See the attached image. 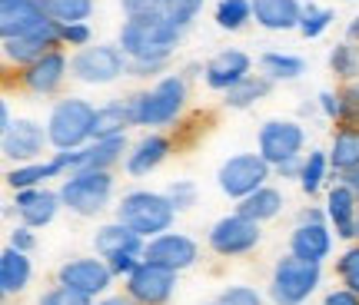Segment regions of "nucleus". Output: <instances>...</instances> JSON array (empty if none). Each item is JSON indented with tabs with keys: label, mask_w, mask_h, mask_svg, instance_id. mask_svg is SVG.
<instances>
[{
	"label": "nucleus",
	"mask_w": 359,
	"mask_h": 305,
	"mask_svg": "<svg viewBox=\"0 0 359 305\" xmlns=\"http://www.w3.org/2000/svg\"><path fill=\"white\" fill-rule=\"evenodd\" d=\"M93 116H97V106L80 100V97L57 100L50 116H47L50 146L57 152H64V150H80V146L93 143Z\"/></svg>",
	"instance_id": "4"
},
{
	"label": "nucleus",
	"mask_w": 359,
	"mask_h": 305,
	"mask_svg": "<svg viewBox=\"0 0 359 305\" xmlns=\"http://www.w3.org/2000/svg\"><path fill=\"white\" fill-rule=\"evenodd\" d=\"M93 249H97L100 259H114V255H123V253L143 255L147 239L140 232H133L130 226H123V222H107V226H100L93 232Z\"/></svg>",
	"instance_id": "23"
},
{
	"label": "nucleus",
	"mask_w": 359,
	"mask_h": 305,
	"mask_svg": "<svg viewBox=\"0 0 359 305\" xmlns=\"http://www.w3.org/2000/svg\"><path fill=\"white\" fill-rule=\"evenodd\" d=\"M50 20L53 17L47 10V0H24L13 7H0V37H27V34H37Z\"/></svg>",
	"instance_id": "18"
},
{
	"label": "nucleus",
	"mask_w": 359,
	"mask_h": 305,
	"mask_svg": "<svg viewBox=\"0 0 359 305\" xmlns=\"http://www.w3.org/2000/svg\"><path fill=\"white\" fill-rule=\"evenodd\" d=\"M356 232H359V219H356Z\"/></svg>",
	"instance_id": "59"
},
{
	"label": "nucleus",
	"mask_w": 359,
	"mask_h": 305,
	"mask_svg": "<svg viewBox=\"0 0 359 305\" xmlns=\"http://www.w3.org/2000/svg\"><path fill=\"white\" fill-rule=\"evenodd\" d=\"M336 272H339V279H349V276H356V272H359V246L346 249V253L336 259Z\"/></svg>",
	"instance_id": "45"
},
{
	"label": "nucleus",
	"mask_w": 359,
	"mask_h": 305,
	"mask_svg": "<svg viewBox=\"0 0 359 305\" xmlns=\"http://www.w3.org/2000/svg\"><path fill=\"white\" fill-rule=\"evenodd\" d=\"M43 146H50V136H47V127H40L37 120L20 116L4 129V156L17 159V166L37 163L43 156Z\"/></svg>",
	"instance_id": "13"
},
{
	"label": "nucleus",
	"mask_w": 359,
	"mask_h": 305,
	"mask_svg": "<svg viewBox=\"0 0 359 305\" xmlns=\"http://www.w3.org/2000/svg\"><path fill=\"white\" fill-rule=\"evenodd\" d=\"M40 305H93V299L83 292H77V289H70V285H53V289H47V292L40 295Z\"/></svg>",
	"instance_id": "40"
},
{
	"label": "nucleus",
	"mask_w": 359,
	"mask_h": 305,
	"mask_svg": "<svg viewBox=\"0 0 359 305\" xmlns=\"http://www.w3.org/2000/svg\"><path fill=\"white\" fill-rule=\"evenodd\" d=\"M263 239V232H259V222L253 219L240 216V213H233V216H223L213 222L210 229V249L217 255H246L253 253Z\"/></svg>",
	"instance_id": "10"
},
{
	"label": "nucleus",
	"mask_w": 359,
	"mask_h": 305,
	"mask_svg": "<svg viewBox=\"0 0 359 305\" xmlns=\"http://www.w3.org/2000/svg\"><path fill=\"white\" fill-rule=\"evenodd\" d=\"M70 76L87 87H107L120 76H130V57L120 43H90L70 57Z\"/></svg>",
	"instance_id": "6"
},
{
	"label": "nucleus",
	"mask_w": 359,
	"mask_h": 305,
	"mask_svg": "<svg viewBox=\"0 0 359 305\" xmlns=\"http://www.w3.org/2000/svg\"><path fill=\"white\" fill-rule=\"evenodd\" d=\"M333 226L326 222H296L293 236H290V253L296 259H306V262H323L330 249H333Z\"/></svg>",
	"instance_id": "22"
},
{
	"label": "nucleus",
	"mask_w": 359,
	"mask_h": 305,
	"mask_svg": "<svg viewBox=\"0 0 359 305\" xmlns=\"http://www.w3.org/2000/svg\"><path fill=\"white\" fill-rule=\"evenodd\" d=\"M253 20H257L263 30H273V34L299 30L303 3H299V0H253Z\"/></svg>",
	"instance_id": "24"
},
{
	"label": "nucleus",
	"mask_w": 359,
	"mask_h": 305,
	"mask_svg": "<svg viewBox=\"0 0 359 305\" xmlns=\"http://www.w3.org/2000/svg\"><path fill=\"white\" fill-rule=\"evenodd\" d=\"M93 43V30H90V24H64V47H77V50H83V47H90Z\"/></svg>",
	"instance_id": "43"
},
{
	"label": "nucleus",
	"mask_w": 359,
	"mask_h": 305,
	"mask_svg": "<svg viewBox=\"0 0 359 305\" xmlns=\"http://www.w3.org/2000/svg\"><path fill=\"white\" fill-rule=\"evenodd\" d=\"M320 110L326 120H339V93H333V90H323L320 93Z\"/></svg>",
	"instance_id": "49"
},
{
	"label": "nucleus",
	"mask_w": 359,
	"mask_h": 305,
	"mask_svg": "<svg viewBox=\"0 0 359 305\" xmlns=\"http://www.w3.org/2000/svg\"><path fill=\"white\" fill-rule=\"evenodd\" d=\"M330 70H333L336 80L343 83H356L359 80V43L353 40H343L330 50Z\"/></svg>",
	"instance_id": "33"
},
{
	"label": "nucleus",
	"mask_w": 359,
	"mask_h": 305,
	"mask_svg": "<svg viewBox=\"0 0 359 305\" xmlns=\"http://www.w3.org/2000/svg\"><path fill=\"white\" fill-rule=\"evenodd\" d=\"M30 276H34V266H30L27 253L7 246V249L0 253V292L4 295L24 292L27 285H30Z\"/></svg>",
	"instance_id": "26"
},
{
	"label": "nucleus",
	"mask_w": 359,
	"mask_h": 305,
	"mask_svg": "<svg viewBox=\"0 0 359 305\" xmlns=\"http://www.w3.org/2000/svg\"><path fill=\"white\" fill-rule=\"evenodd\" d=\"M133 127V113H130V100H110L97 106L93 116V140H114V136H127Z\"/></svg>",
	"instance_id": "25"
},
{
	"label": "nucleus",
	"mask_w": 359,
	"mask_h": 305,
	"mask_svg": "<svg viewBox=\"0 0 359 305\" xmlns=\"http://www.w3.org/2000/svg\"><path fill=\"white\" fill-rule=\"evenodd\" d=\"M57 176H64V166L57 163V156H50L47 163H24V166H17V169H11L7 173V186H11L13 192H20V190H37L40 183H47V179H57Z\"/></svg>",
	"instance_id": "27"
},
{
	"label": "nucleus",
	"mask_w": 359,
	"mask_h": 305,
	"mask_svg": "<svg viewBox=\"0 0 359 305\" xmlns=\"http://www.w3.org/2000/svg\"><path fill=\"white\" fill-rule=\"evenodd\" d=\"M323 305H359V295L353 292V289H336V292L326 295Z\"/></svg>",
	"instance_id": "51"
},
{
	"label": "nucleus",
	"mask_w": 359,
	"mask_h": 305,
	"mask_svg": "<svg viewBox=\"0 0 359 305\" xmlns=\"http://www.w3.org/2000/svg\"><path fill=\"white\" fill-rule=\"evenodd\" d=\"M259 156L266 159L269 166H280L293 156H303V146H306V129L299 127L296 120H266L259 127L257 136Z\"/></svg>",
	"instance_id": "9"
},
{
	"label": "nucleus",
	"mask_w": 359,
	"mask_h": 305,
	"mask_svg": "<svg viewBox=\"0 0 359 305\" xmlns=\"http://www.w3.org/2000/svg\"><path fill=\"white\" fill-rule=\"evenodd\" d=\"M67 73H70V57L64 50H50L47 57H40V60L20 70V87L34 97H53L64 87Z\"/></svg>",
	"instance_id": "15"
},
{
	"label": "nucleus",
	"mask_w": 359,
	"mask_h": 305,
	"mask_svg": "<svg viewBox=\"0 0 359 305\" xmlns=\"http://www.w3.org/2000/svg\"><path fill=\"white\" fill-rule=\"evenodd\" d=\"M0 123H4V127H0V129H7V127H11V123H13V116H11V103H7V100L0 103Z\"/></svg>",
	"instance_id": "55"
},
{
	"label": "nucleus",
	"mask_w": 359,
	"mask_h": 305,
	"mask_svg": "<svg viewBox=\"0 0 359 305\" xmlns=\"http://www.w3.org/2000/svg\"><path fill=\"white\" fill-rule=\"evenodd\" d=\"M259 73L269 76L273 83H293L306 73V60L293 57V53H280V50H266L259 57Z\"/></svg>",
	"instance_id": "29"
},
{
	"label": "nucleus",
	"mask_w": 359,
	"mask_h": 305,
	"mask_svg": "<svg viewBox=\"0 0 359 305\" xmlns=\"http://www.w3.org/2000/svg\"><path fill=\"white\" fill-rule=\"evenodd\" d=\"M47 10L57 24H87L97 3L93 0H47Z\"/></svg>",
	"instance_id": "36"
},
{
	"label": "nucleus",
	"mask_w": 359,
	"mask_h": 305,
	"mask_svg": "<svg viewBox=\"0 0 359 305\" xmlns=\"http://www.w3.org/2000/svg\"><path fill=\"white\" fill-rule=\"evenodd\" d=\"M336 183L349 186V190L356 192V199H359V166H356V169H346V173H336Z\"/></svg>",
	"instance_id": "52"
},
{
	"label": "nucleus",
	"mask_w": 359,
	"mask_h": 305,
	"mask_svg": "<svg viewBox=\"0 0 359 305\" xmlns=\"http://www.w3.org/2000/svg\"><path fill=\"white\" fill-rule=\"evenodd\" d=\"M206 0H163V13H167L170 20L180 27V30H187V27L200 17Z\"/></svg>",
	"instance_id": "39"
},
{
	"label": "nucleus",
	"mask_w": 359,
	"mask_h": 305,
	"mask_svg": "<svg viewBox=\"0 0 359 305\" xmlns=\"http://www.w3.org/2000/svg\"><path fill=\"white\" fill-rule=\"evenodd\" d=\"M343 3H353V0H343Z\"/></svg>",
	"instance_id": "60"
},
{
	"label": "nucleus",
	"mask_w": 359,
	"mask_h": 305,
	"mask_svg": "<svg viewBox=\"0 0 359 305\" xmlns=\"http://www.w3.org/2000/svg\"><path fill=\"white\" fill-rule=\"evenodd\" d=\"M330 166L336 173L359 166V127H336L333 143H330Z\"/></svg>",
	"instance_id": "30"
},
{
	"label": "nucleus",
	"mask_w": 359,
	"mask_h": 305,
	"mask_svg": "<svg viewBox=\"0 0 359 305\" xmlns=\"http://www.w3.org/2000/svg\"><path fill=\"white\" fill-rule=\"evenodd\" d=\"M210 305H219V302H210Z\"/></svg>",
	"instance_id": "61"
},
{
	"label": "nucleus",
	"mask_w": 359,
	"mask_h": 305,
	"mask_svg": "<svg viewBox=\"0 0 359 305\" xmlns=\"http://www.w3.org/2000/svg\"><path fill=\"white\" fill-rule=\"evenodd\" d=\"M13 206H17V216L24 219V226L30 229H43L50 226L53 216L60 213V192H50V190H20L17 192V199H13Z\"/></svg>",
	"instance_id": "21"
},
{
	"label": "nucleus",
	"mask_w": 359,
	"mask_h": 305,
	"mask_svg": "<svg viewBox=\"0 0 359 305\" xmlns=\"http://www.w3.org/2000/svg\"><path fill=\"white\" fill-rule=\"evenodd\" d=\"M346 40H353V43H359V13L353 17L346 24Z\"/></svg>",
	"instance_id": "54"
},
{
	"label": "nucleus",
	"mask_w": 359,
	"mask_h": 305,
	"mask_svg": "<svg viewBox=\"0 0 359 305\" xmlns=\"http://www.w3.org/2000/svg\"><path fill=\"white\" fill-rule=\"evenodd\" d=\"M190 100V87L183 73L160 76L150 90H140L130 97V113H133V127H170L177 123L183 106Z\"/></svg>",
	"instance_id": "2"
},
{
	"label": "nucleus",
	"mask_w": 359,
	"mask_h": 305,
	"mask_svg": "<svg viewBox=\"0 0 359 305\" xmlns=\"http://www.w3.org/2000/svg\"><path fill=\"white\" fill-rule=\"evenodd\" d=\"M143 259L154 262V266L170 269V272H183V269H190L200 259V246H196V239L183 236V232H163L156 239H147Z\"/></svg>",
	"instance_id": "14"
},
{
	"label": "nucleus",
	"mask_w": 359,
	"mask_h": 305,
	"mask_svg": "<svg viewBox=\"0 0 359 305\" xmlns=\"http://www.w3.org/2000/svg\"><path fill=\"white\" fill-rule=\"evenodd\" d=\"M219 305H263V295L257 289H250V285H230V289H223L217 299Z\"/></svg>",
	"instance_id": "42"
},
{
	"label": "nucleus",
	"mask_w": 359,
	"mask_h": 305,
	"mask_svg": "<svg viewBox=\"0 0 359 305\" xmlns=\"http://www.w3.org/2000/svg\"><path fill=\"white\" fill-rule=\"evenodd\" d=\"M11 246L13 249H20V253H30L34 246H37V236H34V229L30 226H17L11 232Z\"/></svg>",
	"instance_id": "47"
},
{
	"label": "nucleus",
	"mask_w": 359,
	"mask_h": 305,
	"mask_svg": "<svg viewBox=\"0 0 359 305\" xmlns=\"http://www.w3.org/2000/svg\"><path fill=\"white\" fill-rule=\"evenodd\" d=\"M299 222H330V216H326V209H313L309 206V209L299 213Z\"/></svg>",
	"instance_id": "53"
},
{
	"label": "nucleus",
	"mask_w": 359,
	"mask_h": 305,
	"mask_svg": "<svg viewBox=\"0 0 359 305\" xmlns=\"http://www.w3.org/2000/svg\"><path fill=\"white\" fill-rule=\"evenodd\" d=\"M336 93H339V120H336V127H359V80L356 83H343Z\"/></svg>",
	"instance_id": "38"
},
{
	"label": "nucleus",
	"mask_w": 359,
	"mask_h": 305,
	"mask_svg": "<svg viewBox=\"0 0 359 305\" xmlns=\"http://www.w3.org/2000/svg\"><path fill=\"white\" fill-rule=\"evenodd\" d=\"M343 285H346V289H353V292L359 295V272H356V276H349V279H343Z\"/></svg>",
	"instance_id": "57"
},
{
	"label": "nucleus",
	"mask_w": 359,
	"mask_h": 305,
	"mask_svg": "<svg viewBox=\"0 0 359 305\" xmlns=\"http://www.w3.org/2000/svg\"><path fill=\"white\" fill-rule=\"evenodd\" d=\"M269 90H273V80L263 73H250L243 80V83H236L233 90H226L223 93V103L230 106V110H250V106H257L259 100H266Z\"/></svg>",
	"instance_id": "31"
},
{
	"label": "nucleus",
	"mask_w": 359,
	"mask_h": 305,
	"mask_svg": "<svg viewBox=\"0 0 359 305\" xmlns=\"http://www.w3.org/2000/svg\"><path fill=\"white\" fill-rule=\"evenodd\" d=\"M114 186L116 179L110 169H77L60 183V203L64 209H70L74 216H97L107 209L110 196H114Z\"/></svg>",
	"instance_id": "5"
},
{
	"label": "nucleus",
	"mask_w": 359,
	"mask_h": 305,
	"mask_svg": "<svg viewBox=\"0 0 359 305\" xmlns=\"http://www.w3.org/2000/svg\"><path fill=\"white\" fill-rule=\"evenodd\" d=\"M170 152H173V140H170V136H163V133H147L143 140H137L130 146L123 169H127L130 176H150L154 169H160V166L167 163Z\"/></svg>",
	"instance_id": "19"
},
{
	"label": "nucleus",
	"mask_w": 359,
	"mask_h": 305,
	"mask_svg": "<svg viewBox=\"0 0 359 305\" xmlns=\"http://www.w3.org/2000/svg\"><path fill=\"white\" fill-rule=\"evenodd\" d=\"M173 219H177V206L170 203L167 192L133 190L116 203V222L140 232L143 239H156V236L170 232Z\"/></svg>",
	"instance_id": "3"
},
{
	"label": "nucleus",
	"mask_w": 359,
	"mask_h": 305,
	"mask_svg": "<svg viewBox=\"0 0 359 305\" xmlns=\"http://www.w3.org/2000/svg\"><path fill=\"white\" fill-rule=\"evenodd\" d=\"M180 30L167 13H147V17H127L120 27L116 43L123 47L130 60H154V64H170L173 50L180 47Z\"/></svg>",
	"instance_id": "1"
},
{
	"label": "nucleus",
	"mask_w": 359,
	"mask_h": 305,
	"mask_svg": "<svg viewBox=\"0 0 359 305\" xmlns=\"http://www.w3.org/2000/svg\"><path fill=\"white\" fill-rule=\"evenodd\" d=\"M320 279H323V262H306V259H296L290 253L273 266L269 299L276 305H303L309 295L316 292Z\"/></svg>",
	"instance_id": "7"
},
{
	"label": "nucleus",
	"mask_w": 359,
	"mask_h": 305,
	"mask_svg": "<svg viewBox=\"0 0 359 305\" xmlns=\"http://www.w3.org/2000/svg\"><path fill=\"white\" fill-rule=\"evenodd\" d=\"M333 166H330V152L323 150H313L309 156H303V173H299V190L306 192V196H316L323 190V179L330 173Z\"/></svg>",
	"instance_id": "35"
},
{
	"label": "nucleus",
	"mask_w": 359,
	"mask_h": 305,
	"mask_svg": "<svg viewBox=\"0 0 359 305\" xmlns=\"http://www.w3.org/2000/svg\"><path fill=\"white\" fill-rule=\"evenodd\" d=\"M97 305H137L130 295H110V299H103V302H97Z\"/></svg>",
	"instance_id": "56"
},
{
	"label": "nucleus",
	"mask_w": 359,
	"mask_h": 305,
	"mask_svg": "<svg viewBox=\"0 0 359 305\" xmlns=\"http://www.w3.org/2000/svg\"><path fill=\"white\" fill-rule=\"evenodd\" d=\"M163 70H167V64H154V60H130V76H140V80L163 73Z\"/></svg>",
	"instance_id": "48"
},
{
	"label": "nucleus",
	"mask_w": 359,
	"mask_h": 305,
	"mask_svg": "<svg viewBox=\"0 0 359 305\" xmlns=\"http://www.w3.org/2000/svg\"><path fill=\"white\" fill-rule=\"evenodd\" d=\"M250 70H253V60H250L243 50H233L230 47V50H219L206 60L203 80L210 90L226 93V90H233L236 83H243L246 76H250Z\"/></svg>",
	"instance_id": "17"
},
{
	"label": "nucleus",
	"mask_w": 359,
	"mask_h": 305,
	"mask_svg": "<svg viewBox=\"0 0 359 305\" xmlns=\"http://www.w3.org/2000/svg\"><path fill=\"white\" fill-rule=\"evenodd\" d=\"M213 20H217L219 30H243L250 20H253V0H219L217 10H213Z\"/></svg>",
	"instance_id": "34"
},
{
	"label": "nucleus",
	"mask_w": 359,
	"mask_h": 305,
	"mask_svg": "<svg viewBox=\"0 0 359 305\" xmlns=\"http://www.w3.org/2000/svg\"><path fill=\"white\" fill-rule=\"evenodd\" d=\"M123 152H127V136L93 140L80 150V169H110L123 159Z\"/></svg>",
	"instance_id": "28"
},
{
	"label": "nucleus",
	"mask_w": 359,
	"mask_h": 305,
	"mask_svg": "<svg viewBox=\"0 0 359 305\" xmlns=\"http://www.w3.org/2000/svg\"><path fill=\"white\" fill-rule=\"evenodd\" d=\"M276 173H280L283 179H299V173H303V156H293V159H286V163L273 166Z\"/></svg>",
	"instance_id": "50"
},
{
	"label": "nucleus",
	"mask_w": 359,
	"mask_h": 305,
	"mask_svg": "<svg viewBox=\"0 0 359 305\" xmlns=\"http://www.w3.org/2000/svg\"><path fill=\"white\" fill-rule=\"evenodd\" d=\"M333 20H336V13L330 10V7L306 3V7H303V20H299V34H303L306 40H316V37H323V34L330 30Z\"/></svg>",
	"instance_id": "37"
},
{
	"label": "nucleus",
	"mask_w": 359,
	"mask_h": 305,
	"mask_svg": "<svg viewBox=\"0 0 359 305\" xmlns=\"http://www.w3.org/2000/svg\"><path fill=\"white\" fill-rule=\"evenodd\" d=\"M269 169L273 166L259 152H236L230 159H223V166L217 169V186L230 199H246V196H253L257 190L266 186Z\"/></svg>",
	"instance_id": "8"
},
{
	"label": "nucleus",
	"mask_w": 359,
	"mask_h": 305,
	"mask_svg": "<svg viewBox=\"0 0 359 305\" xmlns=\"http://www.w3.org/2000/svg\"><path fill=\"white\" fill-rule=\"evenodd\" d=\"M50 50H64V24H57V20H50L47 27H40L37 34L4 40V60L11 66H17V70L30 66L34 60L47 57Z\"/></svg>",
	"instance_id": "11"
},
{
	"label": "nucleus",
	"mask_w": 359,
	"mask_h": 305,
	"mask_svg": "<svg viewBox=\"0 0 359 305\" xmlns=\"http://www.w3.org/2000/svg\"><path fill=\"white\" fill-rule=\"evenodd\" d=\"M280 209H283V192L273 190V186H263V190H257L253 196L240 199V206H236V213L246 219H253V222H266V219L280 216Z\"/></svg>",
	"instance_id": "32"
},
{
	"label": "nucleus",
	"mask_w": 359,
	"mask_h": 305,
	"mask_svg": "<svg viewBox=\"0 0 359 305\" xmlns=\"http://www.w3.org/2000/svg\"><path fill=\"white\" fill-rule=\"evenodd\" d=\"M326 216H330V226L336 229L339 239H359L356 232L359 199L349 186H343V183L330 186V192H326Z\"/></svg>",
	"instance_id": "20"
},
{
	"label": "nucleus",
	"mask_w": 359,
	"mask_h": 305,
	"mask_svg": "<svg viewBox=\"0 0 359 305\" xmlns=\"http://www.w3.org/2000/svg\"><path fill=\"white\" fill-rule=\"evenodd\" d=\"M13 3H24V0H0V7H13Z\"/></svg>",
	"instance_id": "58"
},
{
	"label": "nucleus",
	"mask_w": 359,
	"mask_h": 305,
	"mask_svg": "<svg viewBox=\"0 0 359 305\" xmlns=\"http://www.w3.org/2000/svg\"><path fill=\"white\" fill-rule=\"evenodd\" d=\"M140 262H143V255H130V253L107 259V266H110V272H114V276H130V272L140 266Z\"/></svg>",
	"instance_id": "46"
},
{
	"label": "nucleus",
	"mask_w": 359,
	"mask_h": 305,
	"mask_svg": "<svg viewBox=\"0 0 359 305\" xmlns=\"http://www.w3.org/2000/svg\"><path fill=\"white\" fill-rule=\"evenodd\" d=\"M167 196H170V203L177 206V213H187L190 206H196V186H193L190 179H173L167 186Z\"/></svg>",
	"instance_id": "41"
},
{
	"label": "nucleus",
	"mask_w": 359,
	"mask_h": 305,
	"mask_svg": "<svg viewBox=\"0 0 359 305\" xmlns=\"http://www.w3.org/2000/svg\"><path fill=\"white\" fill-rule=\"evenodd\" d=\"M173 289H177V272H170L163 266H154L147 259L127 276V295L137 305H163V302H170Z\"/></svg>",
	"instance_id": "12"
},
{
	"label": "nucleus",
	"mask_w": 359,
	"mask_h": 305,
	"mask_svg": "<svg viewBox=\"0 0 359 305\" xmlns=\"http://www.w3.org/2000/svg\"><path fill=\"white\" fill-rule=\"evenodd\" d=\"M57 282L93 299V295H103L110 289L114 272L107 266V259H70V262L57 269Z\"/></svg>",
	"instance_id": "16"
},
{
	"label": "nucleus",
	"mask_w": 359,
	"mask_h": 305,
	"mask_svg": "<svg viewBox=\"0 0 359 305\" xmlns=\"http://www.w3.org/2000/svg\"><path fill=\"white\" fill-rule=\"evenodd\" d=\"M123 17H147V13H163V0H120Z\"/></svg>",
	"instance_id": "44"
}]
</instances>
